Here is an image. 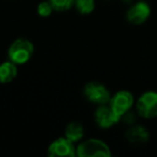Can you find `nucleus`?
I'll return each mask as SVG.
<instances>
[{
  "label": "nucleus",
  "instance_id": "obj_8",
  "mask_svg": "<svg viewBox=\"0 0 157 157\" xmlns=\"http://www.w3.org/2000/svg\"><path fill=\"white\" fill-rule=\"evenodd\" d=\"M151 15V8L145 1L133 3L126 13V20L132 25H141L146 22Z\"/></svg>",
  "mask_w": 157,
  "mask_h": 157
},
{
  "label": "nucleus",
  "instance_id": "obj_4",
  "mask_svg": "<svg viewBox=\"0 0 157 157\" xmlns=\"http://www.w3.org/2000/svg\"><path fill=\"white\" fill-rule=\"evenodd\" d=\"M137 112L143 118H154L157 116V93L145 92L137 101Z\"/></svg>",
  "mask_w": 157,
  "mask_h": 157
},
{
  "label": "nucleus",
  "instance_id": "obj_12",
  "mask_svg": "<svg viewBox=\"0 0 157 157\" xmlns=\"http://www.w3.org/2000/svg\"><path fill=\"white\" fill-rule=\"evenodd\" d=\"M74 8L82 15H88L94 12L96 0H74Z\"/></svg>",
  "mask_w": 157,
  "mask_h": 157
},
{
  "label": "nucleus",
  "instance_id": "obj_2",
  "mask_svg": "<svg viewBox=\"0 0 157 157\" xmlns=\"http://www.w3.org/2000/svg\"><path fill=\"white\" fill-rule=\"evenodd\" d=\"M111 148L105 141L97 138L82 140L76 145V156L78 157H96L111 156Z\"/></svg>",
  "mask_w": 157,
  "mask_h": 157
},
{
  "label": "nucleus",
  "instance_id": "obj_9",
  "mask_svg": "<svg viewBox=\"0 0 157 157\" xmlns=\"http://www.w3.org/2000/svg\"><path fill=\"white\" fill-rule=\"evenodd\" d=\"M17 65L13 61L6 60L0 63V83L9 84L17 76Z\"/></svg>",
  "mask_w": 157,
  "mask_h": 157
},
{
  "label": "nucleus",
  "instance_id": "obj_3",
  "mask_svg": "<svg viewBox=\"0 0 157 157\" xmlns=\"http://www.w3.org/2000/svg\"><path fill=\"white\" fill-rule=\"evenodd\" d=\"M83 94L90 102L97 105H107L111 99V93L107 88V86L97 81H90L86 83L84 86Z\"/></svg>",
  "mask_w": 157,
  "mask_h": 157
},
{
  "label": "nucleus",
  "instance_id": "obj_1",
  "mask_svg": "<svg viewBox=\"0 0 157 157\" xmlns=\"http://www.w3.org/2000/svg\"><path fill=\"white\" fill-rule=\"evenodd\" d=\"M35 46L30 40L26 38H18L10 44L8 48V57L17 66L25 65L33 56Z\"/></svg>",
  "mask_w": 157,
  "mask_h": 157
},
{
  "label": "nucleus",
  "instance_id": "obj_14",
  "mask_svg": "<svg viewBox=\"0 0 157 157\" xmlns=\"http://www.w3.org/2000/svg\"><path fill=\"white\" fill-rule=\"evenodd\" d=\"M53 11H54V9H53L52 5L48 0L41 1L37 7V13L41 17H48L53 13Z\"/></svg>",
  "mask_w": 157,
  "mask_h": 157
},
{
  "label": "nucleus",
  "instance_id": "obj_10",
  "mask_svg": "<svg viewBox=\"0 0 157 157\" xmlns=\"http://www.w3.org/2000/svg\"><path fill=\"white\" fill-rule=\"evenodd\" d=\"M148 131L140 125L131 126L126 132V139L132 144H143L148 140Z\"/></svg>",
  "mask_w": 157,
  "mask_h": 157
},
{
  "label": "nucleus",
  "instance_id": "obj_6",
  "mask_svg": "<svg viewBox=\"0 0 157 157\" xmlns=\"http://www.w3.org/2000/svg\"><path fill=\"white\" fill-rule=\"evenodd\" d=\"M133 103H135V98L130 92L120 90L115 93L113 96H111L109 105L113 109V111L122 118L127 112L130 111Z\"/></svg>",
  "mask_w": 157,
  "mask_h": 157
},
{
  "label": "nucleus",
  "instance_id": "obj_11",
  "mask_svg": "<svg viewBox=\"0 0 157 157\" xmlns=\"http://www.w3.org/2000/svg\"><path fill=\"white\" fill-rule=\"evenodd\" d=\"M85 129L80 122H71L65 128V137L68 138L73 143H78L84 139Z\"/></svg>",
  "mask_w": 157,
  "mask_h": 157
},
{
  "label": "nucleus",
  "instance_id": "obj_7",
  "mask_svg": "<svg viewBox=\"0 0 157 157\" xmlns=\"http://www.w3.org/2000/svg\"><path fill=\"white\" fill-rule=\"evenodd\" d=\"M94 117L97 126L102 129L111 128L121 121V117L113 111L109 103L98 105L95 111Z\"/></svg>",
  "mask_w": 157,
  "mask_h": 157
},
{
  "label": "nucleus",
  "instance_id": "obj_13",
  "mask_svg": "<svg viewBox=\"0 0 157 157\" xmlns=\"http://www.w3.org/2000/svg\"><path fill=\"white\" fill-rule=\"evenodd\" d=\"M54 11L66 12L74 7V0H48Z\"/></svg>",
  "mask_w": 157,
  "mask_h": 157
},
{
  "label": "nucleus",
  "instance_id": "obj_5",
  "mask_svg": "<svg viewBox=\"0 0 157 157\" xmlns=\"http://www.w3.org/2000/svg\"><path fill=\"white\" fill-rule=\"evenodd\" d=\"M48 155L51 157H73L76 156L75 143L70 141L65 136L57 138L48 147Z\"/></svg>",
  "mask_w": 157,
  "mask_h": 157
}]
</instances>
